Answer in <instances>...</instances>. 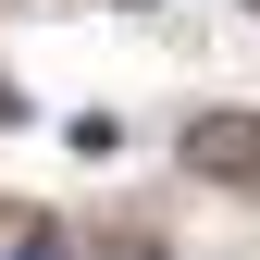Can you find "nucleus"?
<instances>
[{
  "label": "nucleus",
  "mask_w": 260,
  "mask_h": 260,
  "mask_svg": "<svg viewBox=\"0 0 260 260\" xmlns=\"http://www.w3.org/2000/svg\"><path fill=\"white\" fill-rule=\"evenodd\" d=\"M186 161H199L211 186H236V174H260V124L248 112H199L186 124Z\"/></svg>",
  "instance_id": "f257e3e1"
},
{
  "label": "nucleus",
  "mask_w": 260,
  "mask_h": 260,
  "mask_svg": "<svg viewBox=\"0 0 260 260\" xmlns=\"http://www.w3.org/2000/svg\"><path fill=\"white\" fill-rule=\"evenodd\" d=\"M0 260H75V236H62L50 211H13V199H0Z\"/></svg>",
  "instance_id": "f03ea898"
}]
</instances>
